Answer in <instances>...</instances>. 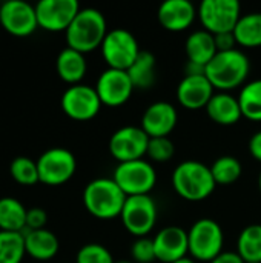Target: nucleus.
<instances>
[{"mask_svg":"<svg viewBox=\"0 0 261 263\" xmlns=\"http://www.w3.org/2000/svg\"><path fill=\"white\" fill-rule=\"evenodd\" d=\"M75 263H115L111 251L100 243H88L77 253Z\"/></svg>","mask_w":261,"mask_h":263,"instance_id":"obj_33","label":"nucleus"},{"mask_svg":"<svg viewBox=\"0 0 261 263\" xmlns=\"http://www.w3.org/2000/svg\"><path fill=\"white\" fill-rule=\"evenodd\" d=\"M23 236H25L26 254L38 262L51 260L58 253V248H60L58 239L52 231H49L46 228L28 231Z\"/></svg>","mask_w":261,"mask_h":263,"instance_id":"obj_21","label":"nucleus"},{"mask_svg":"<svg viewBox=\"0 0 261 263\" xmlns=\"http://www.w3.org/2000/svg\"><path fill=\"white\" fill-rule=\"evenodd\" d=\"M134 89L135 88L131 82L128 71L112 68L103 71L95 85V91L102 100V105L112 108L125 105L131 99Z\"/></svg>","mask_w":261,"mask_h":263,"instance_id":"obj_15","label":"nucleus"},{"mask_svg":"<svg viewBox=\"0 0 261 263\" xmlns=\"http://www.w3.org/2000/svg\"><path fill=\"white\" fill-rule=\"evenodd\" d=\"M134 88L148 89L155 82V57L148 51H142L137 60L128 69Z\"/></svg>","mask_w":261,"mask_h":263,"instance_id":"obj_26","label":"nucleus"},{"mask_svg":"<svg viewBox=\"0 0 261 263\" xmlns=\"http://www.w3.org/2000/svg\"><path fill=\"white\" fill-rule=\"evenodd\" d=\"M197 14L195 6L189 0H166L157 11L160 25L172 32L188 29L194 23Z\"/></svg>","mask_w":261,"mask_h":263,"instance_id":"obj_19","label":"nucleus"},{"mask_svg":"<svg viewBox=\"0 0 261 263\" xmlns=\"http://www.w3.org/2000/svg\"><path fill=\"white\" fill-rule=\"evenodd\" d=\"M214 39H215V46H217V51H218V52H223V51H232V49H235L237 40H235L234 32H223V34H217V35H214Z\"/></svg>","mask_w":261,"mask_h":263,"instance_id":"obj_36","label":"nucleus"},{"mask_svg":"<svg viewBox=\"0 0 261 263\" xmlns=\"http://www.w3.org/2000/svg\"><path fill=\"white\" fill-rule=\"evenodd\" d=\"M100 49L108 68L122 71H128L142 52L134 34L123 28L108 31Z\"/></svg>","mask_w":261,"mask_h":263,"instance_id":"obj_7","label":"nucleus"},{"mask_svg":"<svg viewBox=\"0 0 261 263\" xmlns=\"http://www.w3.org/2000/svg\"><path fill=\"white\" fill-rule=\"evenodd\" d=\"M175 154V145L169 137H151L146 156L157 163L169 162Z\"/></svg>","mask_w":261,"mask_h":263,"instance_id":"obj_32","label":"nucleus"},{"mask_svg":"<svg viewBox=\"0 0 261 263\" xmlns=\"http://www.w3.org/2000/svg\"><path fill=\"white\" fill-rule=\"evenodd\" d=\"M177 109L169 102H154L142 116V129L149 137H168L177 126Z\"/></svg>","mask_w":261,"mask_h":263,"instance_id":"obj_17","label":"nucleus"},{"mask_svg":"<svg viewBox=\"0 0 261 263\" xmlns=\"http://www.w3.org/2000/svg\"><path fill=\"white\" fill-rule=\"evenodd\" d=\"M185 49H186L188 62L202 66H206L218 52L214 35L206 29H198L189 34L185 43Z\"/></svg>","mask_w":261,"mask_h":263,"instance_id":"obj_23","label":"nucleus"},{"mask_svg":"<svg viewBox=\"0 0 261 263\" xmlns=\"http://www.w3.org/2000/svg\"><path fill=\"white\" fill-rule=\"evenodd\" d=\"M26 254L22 233L0 231V263H22Z\"/></svg>","mask_w":261,"mask_h":263,"instance_id":"obj_29","label":"nucleus"},{"mask_svg":"<svg viewBox=\"0 0 261 263\" xmlns=\"http://www.w3.org/2000/svg\"><path fill=\"white\" fill-rule=\"evenodd\" d=\"M55 68L58 77L72 86V85H78L80 80L85 77L88 71V63L85 54L66 46L58 52L55 60Z\"/></svg>","mask_w":261,"mask_h":263,"instance_id":"obj_22","label":"nucleus"},{"mask_svg":"<svg viewBox=\"0 0 261 263\" xmlns=\"http://www.w3.org/2000/svg\"><path fill=\"white\" fill-rule=\"evenodd\" d=\"M211 173L217 185H231L240 179L243 173V166L237 157L222 156L212 163Z\"/></svg>","mask_w":261,"mask_h":263,"instance_id":"obj_30","label":"nucleus"},{"mask_svg":"<svg viewBox=\"0 0 261 263\" xmlns=\"http://www.w3.org/2000/svg\"><path fill=\"white\" fill-rule=\"evenodd\" d=\"M78 11L77 0H40L35 5L38 28L51 32L66 31Z\"/></svg>","mask_w":261,"mask_h":263,"instance_id":"obj_13","label":"nucleus"},{"mask_svg":"<svg viewBox=\"0 0 261 263\" xmlns=\"http://www.w3.org/2000/svg\"><path fill=\"white\" fill-rule=\"evenodd\" d=\"M115 263H132V262H128V260H118V262Z\"/></svg>","mask_w":261,"mask_h":263,"instance_id":"obj_41","label":"nucleus"},{"mask_svg":"<svg viewBox=\"0 0 261 263\" xmlns=\"http://www.w3.org/2000/svg\"><path fill=\"white\" fill-rule=\"evenodd\" d=\"M157 203L149 194H146L128 197L122 210L120 219L128 233L138 239L146 237L154 230L157 223Z\"/></svg>","mask_w":261,"mask_h":263,"instance_id":"obj_9","label":"nucleus"},{"mask_svg":"<svg viewBox=\"0 0 261 263\" xmlns=\"http://www.w3.org/2000/svg\"><path fill=\"white\" fill-rule=\"evenodd\" d=\"M174 263H195V260L192 257H185V259H180V260H177V262Z\"/></svg>","mask_w":261,"mask_h":263,"instance_id":"obj_39","label":"nucleus"},{"mask_svg":"<svg viewBox=\"0 0 261 263\" xmlns=\"http://www.w3.org/2000/svg\"><path fill=\"white\" fill-rule=\"evenodd\" d=\"M65 32L68 48L86 54L102 46L108 34L106 18L95 8H83Z\"/></svg>","mask_w":261,"mask_h":263,"instance_id":"obj_2","label":"nucleus"},{"mask_svg":"<svg viewBox=\"0 0 261 263\" xmlns=\"http://www.w3.org/2000/svg\"><path fill=\"white\" fill-rule=\"evenodd\" d=\"M0 25L15 37L31 35L37 28L35 6L23 0H8L0 6Z\"/></svg>","mask_w":261,"mask_h":263,"instance_id":"obj_14","label":"nucleus"},{"mask_svg":"<svg viewBox=\"0 0 261 263\" xmlns=\"http://www.w3.org/2000/svg\"><path fill=\"white\" fill-rule=\"evenodd\" d=\"M258 186H260V191H261V173H260V177H258Z\"/></svg>","mask_w":261,"mask_h":263,"instance_id":"obj_40","label":"nucleus"},{"mask_svg":"<svg viewBox=\"0 0 261 263\" xmlns=\"http://www.w3.org/2000/svg\"><path fill=\"white\" fill-rule=\"evenodd\" d=\"M128 196L120 190L114 179L100 177L89 182L83 191V203L89 214L97 219L109 220L120 217Z\"/></svg>","mask_w":261,"mask_h":263,"instance_id":"obj_4","label":"nucleus"},{"mask_svg":"<svg viewBox=\"0 0 261 263\" xmlns=\"http://www.w3.org/2000/svg\"><path fill=\"white\" fill-rule=\"evenodd\" d=\"M28 210L14 197L0 199V231L22 233L26 228Z\"/></svg>","mask_w":261,"mask_h":263,"instance_id":"obj_24","label":"nucleus"},{"mask_svg":"<svg viewBox=\"0 0 261 263\" xmlns=\"http://www.w3.org/2000/svg\"><path fill=\"white\" fill-rule=\"evenodd\" d=\"M131 257L137 263H151L157 260L154 240L149 237H138L131 247Z\"/></svg>","mask_w":261,"mask_h":263,"instance_id":"obj_34","label":"nucleus"},{"mask_svg":"<svg viewBox=\"0 0 261 263\" xmlns=\"http://www.w3.org/2000/svg\"><path fill=\"white\" fill-rule=\"evenodd\" d=\"M240 17L242 5L237 0H203L198 6L203 29L212 35L234 32Z\"/></svg>","mask_w":261,"mask_h":263,"instance_id":"obj_8","label":"nucleus"},{"mask_svg":"<svg viewBox=\"0 0 261 263\" xmlns=\"http://www.w3.org/2000/svg\"><path fill=\"white\" fill-rule=\"evenodd\" d=\"M48 220V214L42 208H31L26 213V230L28 231H35V230H43Z\"/></svg>","mask_w":261,"mask_h":263,"instance_id":"obj_35","label":"nucleus"},{"mask_svg":"<svg viewBox=\"0 0 261 263\" xmlns=\"http://www.w3.org/2000/svg\"><path fill=\"white\" fill-rule=\"evenodd\" d=\"M249 153L255 160L261 162V131H257L251 137V140H249Z\"/></svg>","mask_w":261,"mask_h":263,"instance_id":"obj_37","label":"nucleus"},{"mask_svg":"<svg viewBox=\"0 0 261 263\" xmlns=\"http://www.w3.org/2000/svg\"><path fill=\"white\" fill-rule=\"evenodd\" d=\"M234 35L237 45L245 48H258L261 46V12H249L242 15Z\"/></svg>","mask_w":261,"mask_h":263,"instance_id":"obj_25","label":"nucleus"},{"mask_svg":"<svg viewBox=\"0 0 261 263\" xmlns=\"http://www.w3.org/2000/svg\"><path fill=\"white\" fill-rule=\"evenodd\" d=\"M214 94V86L206 74L185 76L177 86V99L180 105L188 109L206 108Z\"/></svg>","mask_w":261,"mask_h":263,"instance_id":"obj_18","label":"nucleus"},{"mask_svg":"<svg viewBox=\"0 0 261 263\" xmlns=\"http://www.w3.org/2000/svg\"><path fill=\"white\" fill-rule=\"evenodd\" d=\"M38 179L48 186H58L72 179L77 170L75 156L66 148H49L37 159Z\"/></svg>","mask_w":261,"mask_h":263,"instance_id":"obj_10","label":"nucleus"},{"mask_svg":"<svg viewBox=\"0 0 261 263\" xmlns=\"http://www.w3.org/2000/svg\"><path fill=\"white\" fill-rule=\"evenodd\" d=\"M249 71V57L242 49L217 52L206 65V77L214 89H218L220 92H228L242 85L245 86Z\"/></svg>","mask_w":261,"mask_h":263,"instance_id":"obj_1","label":"nucleus"},{"mask_svg":"<svg viewBox=\"0 0 261 263\" xmlns=\"http://www.w3.org/2000/svg\"><path fill=\"white\" fill-rule=\"evenodd\" d=\"M189 256L194 260L212 262L223 253L225 234L218 222L212 219L197 220L188 231Z\"/></svg>","mask_w":261,"mask_h":263,"instance_id":"obj_5","label":"nucleus"},{"mask_svg":"<svg viewBox=\"0 0 261 263\" xmlns=\"http://www.w3.org/2000/svg\"><path fill=\"white\" fill-rule=\"evenodd\" d=\"M9 171H11L12 179L20 185L31 186V185H35L37 182H40L37 162H34L29 157H23V156L15 157L11 162Z\"/></svg>","mask_w":261,"mask_h":263,"instance_id":"obj_31","label":"nucleus"},{"mask_svg":"<svg viewBox=\"0 0 261 263\" xmlns=\"http://www.w3.org/2000/svg\"><path fill=\"white\" fill-rule=\"evenodd\" d=\"M100 108L102 100L95 88L88 85H72L62 96V109L72 120H91L98 114Z\"/></svg>","mask_w":261,"mask_h":263,"instance_id":"obj_12","label":"nucleus"},{"mask_svg":"<svg viewBox=\"0 0 261 263\" xmlns=\"http://www.w3.org/2000/svg\"><path fill=\"white\" fill-rule=\"evenodd\" d=\"M152 240L157 260L160 262L174 263L189 254L188 233L180 227H166L158 231Z\"/></svg>","mask_w":261,"mask_h":263,"instance_id":"obj_16","label":"nucleus"},{"mask_svg":"<svg viewBox=\"0 0 261 263\" xmlns=\"http://www.w3.org/2000/svg\"><path fill=\"white\" fill-rule=\"evenodd\" d=\"M149 136L142 129V126H123L117 129L109 139V153L118 162L140 160L146 156Z\"/></svg>","mask_w":261,"mask_h":263,"instance_id":"obj_11","label":"nucleus"},{"mask_svg":"<svg viewBox=\"0 0 261 263\" xmlns=\"http://www.w3.org/2000/svg\"><path fill=\"white\" fill-rule=\"evenodd\" d=\"M172 186L182 199L202 202L214 193L217 183L209 166L198 160H186L174 170Z\"/></svg>","mask_w":261,"mask_h":263,"instance_id":"obj_3","label":"nucleus"},{"mask_svg":"<svg viewBox=\"0 0 261 263\" xmlns=\"http://www.w3.org/2000/svg\"><path fill=\"white\" fill-rule=\"evenodd\" d=\"M237 253L245 263H261V225H249L240 233Z\"/></svg>","mask_w":261,"mask_h":263,"instance_id":"obj_27","label":"nucleus"},{"mask_svg":"<svg viewBox=\"0 0 261 263\" xmlns=\"http://www.w3.org/2000/svg\"><path fill=\"white\" fill-rule=\"evenodd\" d=\"M205 109L212 122H215L217 125H223V126L235 125L243 117L238 97H234L229 92L214 94Z\"/></svg>","mask_w":261,"mask_h":263,"instance_id":"obj_20","label":"nucleus"},{"mask_svg":"<svg viewBox=\"0 0 261 263\" xmlns=\"http://www.w3.org/2000/svg\"><path fill=\"white\" fill-rule=\"evenodd\" d=\"M238 103L243 117L261 122V79L245 83L238 94Z\"/></svg>","mask_w":261,"mask_h":263,"instance_id":"obj_28","label":"nucleus"},{"mask_svg":"<svg viewBox=\"0 0 261 263\" xmlns=\"http://www.w3.org/2000/svg\"><path fill=\"white\" fill-rule=\"evenodd\" d=\"M209 263H245V260L238 256V253L223 251L222 254H218L212 262Z\"/></svg>","mask_w":261,"mask_h":263,"instance_id":"obj_38","label":"nucleus"},{"mask_svg":"<svg viewBox=\"0 0 261 263\" xmlns=\"http://www.w3.org/2000/svg\"><path fill=\"white\" fill-rule=\"evenodd\" d=\"M112 179L128 196H146L157 183V173L148 160H132L118 163Z\"/></svg>","mask_w":261,"mask_h":263,"instance_id":"obj_6","label":"nucleus"}]
</instances>
